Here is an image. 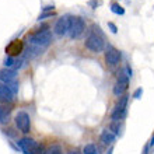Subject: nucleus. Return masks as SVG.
Here are the masks:
<instances>
[{"label":"nucleus","mask_w":154,"mask_h":154,"mask_svg":"<svg viewBox=\"0 0 154 154\" xmlns=\"http://www.w3.org/2000/svg\"><path fill=\"white\" fill-rule=\"evenodd\" d=\"M24 63H25V59H23V57H20V59H16V65H14V70L21 69V67L24 66Z\"/></svg>","instance_id":"obj_22"},{"label":"nucleus","mask_w":154,"mask_h":154,"mask_svg":"<svg viewBox=\"0 0 154 154\" xmlns=\"http://www.w3.org/2000/svg\"><path fill=\"white\" fill-rule=\"evenodd\" d=\"M28 42H29V45H32V46L42 51V49L48 48L49 45H51V42H52V32L49 29H46V31H41L39 29L38 32L29 35Z\"/></svg>","instance_id":"obj_1"},{"label":"nucleus","mask_w":154,"mask_h":154,"mask_svg":"<svg viewBox=\"0 0 154 154\" xmlns=\"http://www.w3.org/2000/svg\"><path fill=\"white\" fill-rule=\"evenodd\" d=\"M81 154H98L97 147L94 146L93 143H88V144H85V146H84L83 153H81Z\"/></svg>","instance_id":"obj_17"},{"label":"nucleus","mask_w":154,"mask_h":154,"mask_svg":"<svg viewBox=\"0 0 154 154\" xmlns=\"http://www.w3.org/2000/svg\"><path fill=\"white\" fill-rule=\"evenodd\" d=\"M21 51H23V45H21V42H18V41H14V42H11V44H10L7 48H6V52L8 53V56L17 55V53H20Z\"/></svg>","instance_id":"obj_13"},{"label":"nucleus","mask_w":154,"mask_h":154,"mask_svg":"<svg viewBox=\"0 0 154 154\" xmlns=\"http://www.w3.org/2000/svg\"><path fill=\"white\" fill-rule=\"evenodd\" d=\"M42 11H44V13H49V11H53V6H45V7L42 8Z\"/></svg>","instance_id":"obj_28"},{"label":"nucleus","mask_w":154,"mask_h":154,"mask_svg":"<svg viewBox=\"0 0 154 154\" xmlns=\"http://www.w3.org/2000/svg\"><path fill=\"white\" fill-rule=\"evenodd\" d=\"M85 31V23L81 17H72V23H70V31L69 35L72 39L80 38L83 32Z\"/></svg>","instance_id":"obj_4"},{"label":"nucleus","mask_w":154,"mask_h":154,"mask_svg":"<svg viewBox=\"0 0 154 154\" xmlns=\"http://www.w3.org/2000/svg\"><path fill=\"white\" fill-rule=\"evenodd\" d=\"M108 129L112 132V133L115 134V136H118V134L121 133V122H116V121H112L111 122V125Z\"/></svg>","instance_id":"obj_16"},{"label":"nucleus","mask_w":154,"mask_h":154,"mask_svg":"<svg viewBox=\"0 0 154 154\" xmlns=\"http://www.w3.org/2000/svg\"><path fill=\"white\" fill-rule=\"evenodd\" d=\"M142 95H143V88H137L133 93V98H134V100H140V98H142Z\"/></svg>","instance_id":"obj_23"},{"label":"nucleus","mask_w":154,"mask_h":154,"mask_svg":"<svg viewBox=\"0 0 154 154\" xmlns=\"http://www.w3.org/2000/svg\"><path fill=\"white\" fill-rule=\"evenodd\" d=\"M45 151H46V150H44V149H42V150H41L39 153H37V154H46V153H45Z\"/></svg>","instance_id":"obj_31"},{"label":"nucleus","mask_w":154,"mask_h":154,"mask_svg":"<svg viewBox=\"0 0 154 154\" xmlns=\"http://www.w3.org/2000/svg\"><path fill=\"white\" fill-rule=\"evenodd\" d=\"M70 23H72V16H69V14H66V16L57 18L56 24L53 27V32L56 34L57 37H63L66 34H69Z\"/></svg>","instance_id":"obj_5"},{"label":"nucleus","mask_w":154,"mask_h":154,"mask_svg":"<svg viewBox=\"0 0 154 154\" xmlns=\"http://www.w3.org/2000/svg\"><path fill=\"white\" fill-rule=\"evenodd\" d=\"M14 121H16L17 129L20 130V132L28 133L29 130H31V119H29V115L25 111H18Z\"/></svg>","instance_id":"obj_6"},{"label":"nucleus","mask_w":154,"mask_h":154,"mask_svg":"<svg viewBox=\"0 0 154 154\" xmlns=\"http://www.w3.org/2000/svg\"><path fill=\"white\" fill-rule=\"evenodd\" d=\"M85 48L88 49V51H91V52L94 53H100L104 51V48H105V42H104V38H102L101 34L98 32H90L88 37L85 38Z\"/></svg>","instance_id":"obj_2"},{"label":"nucleus","mask_w":154,"mask_h":154,"mask_svg":"<svg viewBox=\"0 0 154 154\" xmlns=\"http://www.w3.org/2000/svg\"><path fill=\"white\" fill-rule=\"evenodd\" d=\"M111 11L114 13V14H118V16H123L125 14V10H123V7H121L118 3H114L111 4Z\"/></svg>","instance_id":"obj_19"},{"label":"nucleus","mask_w":154,"mask_h":154,"mask_svg":"<svg viewBox=\"0 0 154 154\" xmlns=\"http://www.w3.org/2000/svg\"><path fill=\"white\" fill-rule=\"evenodd\" d=\"M7 87H8L10 90H11V93L14 94V95H16V94L18 93V83H16V81H14V83H8Z\"/></svg>","instance_id":"obj_21"},{"label":"nucleus","mask_w":154,"mask_h":154,"mask_svg":"<svg viewBox=\"0 0 154 154\" xmlns=\"http://www.w3.org/2000/svg\"><path fill=\"white\" fill-rule=\"evenodd\" d=\"M55 13L53 11H49V13H42L39 17H38V20H44V18H46V17H52Z\"/></svg>","instance_id":"obj_24"},{"label":"nucleus","mask_w":154,"mask_h":154,"mask_svg":"<svg viewBox=\"0 0 154 154\" xmlns=\"http://www.w3.org/2000/svg\"><path fill=\"white\" fill-rule=\"evenodd\" d=\"M17 77V72L11 69H2L0 70V83L8 84V83H14Z\"/></svg>","instance_id":"obj_9"},{"label":"nucleus","mask_w":154,"mask_h":154,"mask_svg":"<svg viewBox=\"0 0 154 154\" xmlns=\"http://www.w3.org/2000/svg\"><path fill=\"white\" fill-rule=\"evenodd\" d=\"M128 101H129V95H122L121 100L118 101V104L115 105L116 109H126L128 108Z\"/></svg>","instance_id":"obj_15"},{"label":"nucleus","mask_w":154,"mask_h":154,"mask_svg":"<svg viewBox=\"0 0 154 154\" xmlns=\"http://www.w3.org/2000/svg\"><path fill=\"white\" fill-rule=\"evenodd\" d=\"M150 146H154V134H153V137H151V142H150Z\"/></svg>","instance_id":"obj_30"},{"label":"nucleus","mask_w":154,"mask_h":154,"mask_svg":"<svg viewBox=\"0 0 154 154\" xmlns=\"http://www.w3.org/2000/svg\"><path fill=\"white\" fill-rule=\"evenodd\" d=\"M14 101V94L11 93V90L7 87V84L0 83V102H13Z\"/></svg>","instance_id":"obj_10"},{"label":"nucleus","mask_w":154,"mask_h":154,"mask_svg":"<svg viewBox=\"0 0 154 154\" xmlns=\"http://www.w3.org/2000/svg\"><path fill=\"white\" fill-rule=\"evenodd\" d=\"M126 112H128V109H116V108H115V109L112 111V114H111V119H112V121H116V122H121L122 119L126 116Z\"/></svg>","instance_id":"obj_14"},{"label":"nucleus","mask_w":154,"mask_h":154,"mask_svg":"<svg viewBox=\"0 0 154 154\" xmlns=\"http://www.w3.org/2000/svg\"><path fill=\"white\" fill-rule=\"evenodd\" d=\"M14 65H16V59L13 56H7L4 59V66H6V69L14 70Z\"/></svg>","instance_id":"obj_20"},{"label":"nucleus","mask_w":154,"mask_h":154,"mask_svg":"<svg viewBox=\"0 0 154 154\" xmlns=\"http://www.w3.org/2000/svg\"><path fill=\"white\" fill-rule=\"evenodd\" d=\"M108 27H109V29H111V32H114V34H116L118 32V28H116V25L112 23V21H109L108 23Z\"/></svg>","instance_id":"obj_25"},{"label":"nucleus","mask_w":154,"mask_h":154,"mask_svg":"<svg viewBox=\"0 0 154 154\" xmlns=\"http://www.w3.org/2000/svg\"><path fill=\"white\" fill-rule=\"evenodd\" d=\"M128 87H129V77L126 76V73L122 72V73H119V76H118V81L115 83L112 91H114V94L116 97H122V95H125Z\"/></svg>","instance_id":"obj_7"},{"label":"nucleus","mask_w":154,"mask_h":154,"mask_svg":"<svg viewBox=\"0 0 154 154\" xmlns=\"http://www.w3.org/2000/svg\"><path fill=\"white\" fill-rule=\"evenodd\" d=\"M46 154H62V147L59 144H52V146H49L45 151Z\"/></svg>","instance_id":"obj_18"},{"label":"nucleus","mask_w":154,"mask_h":154,"mask_svg":"<svg viewBox=\"0 0 154 154\" xmlns=\"http://www.w3.org/2000/svg\"><path fill=\"white\" fill-rule=\"evenodd\" d=\"M13 129H6L4 130V133L7 134V136H10V137H16L17 134H16V132H11Z\"/></svg>","instance_id":"obj_26"},{"label":"nucleus","mask_w":154,"mask_h":154,"mask_svg":"<svg viewBox=\"0 0 154 154\" xmlns=\"http://www.w3.org/2000/svg\"><path fill=\"white\" fill-rule=\"evenodd\" d=\"M67 154H81L80 151H77V150H74V151H70V153H67Z\"/></svg>","instance_id":"obj_29"},{"label":"nucleus","mask_w":154,"mask_h":154,"mask_svg":"<svg viewBox=\"0 0 154 154\" xmlns=\"http://www.w3.org/2000/svg\"><path fill=\"white\" fill-rule=\"evenodd\" d=\"M17 147H18L24 154H37L44 149L39 143H37L34 139H31V137L20 139V140L17 142Z\"/></svg>","instance_id":"obj_3"},{"label":"nucleus","mask_w":154,"mask_h":154,"mask_svg":"<svg viewBox=\"0 0 154 154\" xmlns=\"http://www.w3.org/2000/svg\"><path fill=\"white\" fill-rule=\"evenodd\" d=\"M105 62L108 66H116L121 62V52L112 45H108L105 49Z\"/></svg>","instance_id":"obj_8"},{"label":"nucleus","mask_w":154,"mask_h":154,"mask_svg":"<svg viewBox=\"0 0 154 154\" xmlns=\"http://www.w3.org/2000/svg\"><path fill=\"white\" fill-rule=\"evenodd\" d=\"M112 151H114V149L111 147V149H109V150H108V153H106V154H112Z\"/></svg>","instance_id":"obj_32"},{"label":"nucleus","mask_w":154,"mask_h":154,"mask_svg":"<svg viewBox=\"0 0 154 154\" xmlns=\"http://www.w3.org/2000/svg\"><path fill=\"white\" fill-rule=\"evenodd\" d=\"M125 73H126V76H128V77H132L133 72H132V69H130L129 66H126V67H125Z\"/></svg>","instance_id":"obj_27"},{"label":"nucleus","mask_w":154,"mask_h":154,"mask_svg":"<svg viewBox=\"0 0 154 154\" xmlns=\"http://www.w3.org/2000/svg\"><path fill=\"white\" fill-rule=\"evenodd\" d=\"M100 139H101L102 144L108 146V144H112V143L115 142L116 136H115V134L112 133L109 129H105V130H102V133H101V136H100Z\"/></svg>","instance_id":"obj_12"},{"label":"nucleus","mask_w":154,"mask_h":154,"mask_svg":"<svg viewBox=\"0 0 154 154\" xmlns=\"http://www.w3.org/2000/svg\"><path fill=\"white\" fill-rule=\"evenodd\" d=\"M10 119H11V106L7 104L0 105V123L6 125L10 122Z\"/></svg>","instance_id":"obj_11"}]
</instances>
